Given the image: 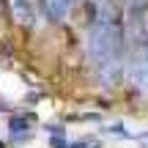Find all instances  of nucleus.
Masks as SVG:
<instances>
[{
    "label": "nucleus",
    "mask_w": 148,
    "mask_h": 148,
    "mask_svg": "<svg viewBox=\"0 0 148 148\" xmlns=\"http://www.w3.org/2000/svg\"><path fill=\"white\" fill-rule=\"evenodd\" d=\"M129 8L137 14V11H143V8H148V0H129Z\"/></svg>",
    "instance_id": "nucleus-5"
},
{
    "label": "nucleus",
    "mask_w": 148,
    "mask_h": 148,
    "mask_svg": "<svg viewBox=\"0 0 148 148\" xmlns=\"http://www.w3.org/2000/svg\"><path fill=\"white\" fill-rule=\"evenodd\" d=\"M69 3H71V5H74V3H79V0H69Z\"/></svg>",
    "instance_id": "nucleus-7"
},
{
    "label": "nucleus",
    "mask_w": 148,
    "mask_h": 148,
    "mask_svg": "<svg viewBox=\"0 0 148 148\" xmlns=\"http://www.w3.org/2000/svg\"><path fill=\"white\" fill-rule=\"evenodd\" d=\"M0 148H3V143H0Z\"/></svg>",
    "instance_id": "nucleus-8"
},
{
    "label": "nucleus",
    "mask_w": 148,
    "mask_h": 148,
    "mask_svg": "<svg viewBox=\"0 0 148 148\" xmlns=\"http://www.w3.org/2000/svg\"><path fill=\"white\" fill-rule=\"evenodd\" d=\"M41 3H44V11H47V16L52 22H60L66 14H69V8H71L69 0H41Z\"/></svg>",
    "instance_id": "nucleus-3"
},
{
    "label": "nucleus",
    "mask_w": 148,
    "mask_h": 148,
    "mask_svg": "<svg viewBox=\"0 0 148 148\" xmlns=\"http://www.w3.org/2000/svg\"><path fill=\"white\" fill-rule=\"evenodd\" d=\"M66 148H99V145H96V143H71Z\"/></svg>",
    "instance_id": "nucleus-6"
},
{
    "label": "nucleus",
    "mask_w": 148,
    "mask_h": 148,
    "mask_svg": "<svg viewBox=\"0 0 148 148\" xmlns=\"http://www.w3.org/2000/svg\"><path fill=\"white\" fill-rule=\"evenodd\" d=\"M8 129H11V134H14V137H22V134L30 132V118H25V115L11 118V121H8Z\"/></svg>",
    "instance_id": "nucleus-4"
},
{
    "label": "nucleus",
    "mask_w": 148,
    "mask_h": 148,
    "mask_svg": "<svg viewBox=\"0 0 148 148\" xmlns=\"http://www.w3.org/2000/svg\"><path fill=\"white\" fill-rule=\"evenodd\" d=\"M123 55H126V30L123 16L118 8L104 3L99 8V16L93 19V27L88 33V58L99 71V79L104 88L121 85L123 77Z\"/></svg>",
    "instance_id": "nucleus-1"
},
{
    "label": "nucleus",
    "mask_w": 148,
    "mask_h": 148,
    "mask_svg": "<svg viewBox=\"0 0 148 148\" xmlns=\"http://www.w3.org/2000/svg\"><path fill=\"white\" fill-rule=\"evenodd\" d=\"M11 11H14L19 25H33L36 22V0H11Z\"/></svg>",
    "instance_id": "nucleus-2"
}]
</instances>
